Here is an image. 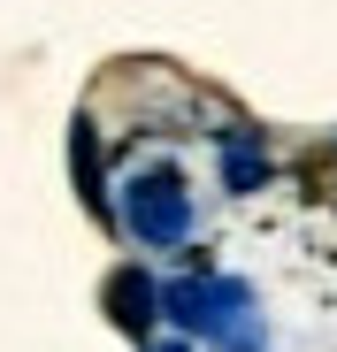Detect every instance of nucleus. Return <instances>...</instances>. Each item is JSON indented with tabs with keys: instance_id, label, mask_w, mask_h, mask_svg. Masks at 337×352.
I'll list each match as a JSON object with an SVG mask.
<instances>
[{
	"instance_id": "1",
	"label": "nucleus",
	"mask_w": 337,
	"mask_h": 352,
	"mask_svg": "<svg viewBox=\"0 0 337 352\" xmlns=\"http://www.w3.org/2000/svg\"><path fill=\"white\" fill-rule=\"evenodd\" d=\"M192 192H184V176L177 168H146L138 184H131V199H123V222L138 230L146 245H184L192 238Z\"/></svg>"
},
{
	"instance_id": "2",
	"label": "nucleus",
	"mask_w": 337,
	"mask_h": 352,
	"mask_svg": "<svg viewBox=\"0 0 337 352\" xmlns=\"http://www.w3.org/2000/svg\"><path fill=\"white\" fill-rule=\"evenodd\" d=\"M107 314H116L131 337H146V322H153V283H146V276H116V283H107Z\"/></svg>"
},
{
	"instance_id": "3",
	"label": "nucleus",
	"mask_w": 337,
	"mask_h": 352,
	"mask_svg": "<svg viewBox=\"0 0 337 352\" xmlns=\"http://www.w3.org/2000/svg\"><path fill=\"white\" fill-rule=\"evenodd\" d=\"M261 176H268V153H261L253 138H230V146H222V184H230V192H253Z\"/></svg>"
},
{
	"instance_id": "4",
	"label": "nucleus",
	"mask_w": 337,
	"mask_h": 352,
	"mask_svg": "<svg viewBox=\"0 0 337 352\" xmlns=\"http://www.w3.org/2000/svg\"><path fill=\"white\" fill-rule=\"evenodd\" d=\"M161 352H184V344H161Z\"/></svg>"
}]
</instances>
